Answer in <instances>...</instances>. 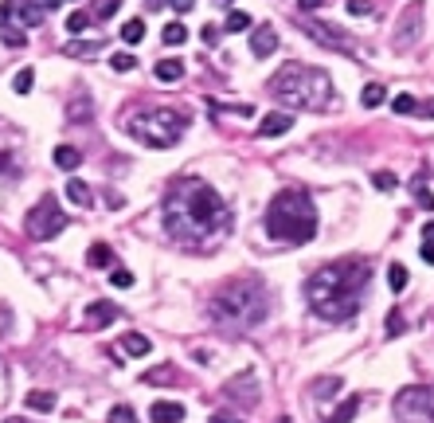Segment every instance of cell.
Masks as SVG:
<instances>
[{
    "label": "cell",
    "mask_w": 434,
    "mask_h": 423,
    "mask_svg": "<svg viewBox=\"0 0 434 423\" xmlns=\"http://www.w3.org/2000/svg\"><path fill=\"white\" fill-rule=\"evenodd\" d=\"M161 224L169 231V239L184 243V247H204V243H211L231 231V208L207 181L180 177L165 193Z\"/></svg>",
    "instance_id": "1"
},
{
    "label": "cell",
    "mask_w": 434,
    "mask_h": 423,
    "mask_svg": "<svg viewBox=\"0 0 434 423\" xmlns=\"http://www.w3.org/2000/svg\"><path fill=\"white\" fill-rule=\"evenodd\" d=\"M372 282V266L364 259H333V263L317 266L309 282H305V302L321 322H352L360 314L364 291Z\"/></svg>",
    "instance_id": "2"
},
{
    "label": "cell",
    "mask_w": 434,
    "mask_h": 423,
    "mask_svg": "<svg viewBox=\"0 0 434 423\" xmlns=\"http://www.w3.org/2000/svg\"><path fill=\"white\" fill-rule=\"evenodd\" d=\"M207 314L211 322L231 333H247V329L262 326L266 314H270V294L258 278H231L223 282L216 294H211V302H207Z\"/></svg>",
    "instance_id": "3"
},
{
    "label": "cell",
    "mask_w": 434,
    "mask_h": 423,
    "mask_svg": "<svg viewBox=\"0 0 434 423\" xmlns=\"http://www.w3.org/2000/svg\"><path fill=\"white\" fill-rule=\"evenodd\" d=\"M317 228H321L317 204L302 188H282L266 208V235L274 243H293V247L309 243L317 235Z\"/></svg>",
    "instance_id": "4"
},
{
    "label": "cell",
    "mask_w": 434,
    "mask_h": 423,
    "mask_svg": "<svg viewBox=\"0 0 434 423\" xmlns=\"http://www.w3.org/2000/svg\"><path fill=\"white\" fill-rule=\"evenodd\" d=\"M266 90L286 102L289 110H329L333 106V79L321 67H305V63H286L274 79L266 83Z\"/></svg>",
    "instance_id": "5"
},
{
    "label": "cell",
    "mask_w": 434,
    "mask_h": 423,
    "mask_svg": "<svg viewBox=\"0 0 434 423\" xmlns=\"http://www.w3.org/2000/svg\"><path fill=\"white\" fill-rule=\"evenodd\" d=\"M188 130V114L172 106H145L125 118V133L149 149H172Z\"/></svg>",
    "instance_id": "6"
},
{
    "label": "cell",
    "mask_w": 434,
    "mask_h": 423,
    "mask_svg": "<svg viewBox=\"0 0 434 423\" xmlns=\"http://www.w3.org/2000/svg\"><path fill=\"white\" fill-rule=\"evenodd\" d=\"M67 228V212L59 208V200L55 196H39L36 200V208L28 212V219H24V231L32 235L36 243H48V239H55L59 231Z\"/></svg>",
    "instance_id": "7"
},
{
    "label": "cell",
    "mask_w": 434,
    "mask_h": 423,
    "mask_svg": "<svg viewBox=\"0 0 434 423\" xmlns=\"http://www.w3.org/2000/svg\"><path fill=\"white\" fill-rule=\"evenodd\" d=\"M395 420L399 423H434V384H411L395 396Z\"/></svg>",
    "instance_id": "8"
},
{
    "label": "cell",
    "mask_w": 434,
    "mask_h": 423,
    "mask_svg": "<svg viewBox=\"0 0 434 423\" xmlns=\"http://www.w3.org/2000/svg\"><path fill=\"white\" fill-rule=\"evenodd\" d=\"M419 24H422V4H411L407 12H403V20H399V36H395V48L399 51L419 39Z\"/></svg>",
    "instance_id": "9"
},
{
    "label": "cell",
    "mask_w": 434,
    "mask_h": 423,
    "mask_svg": "<svg viewBox=\"0 0 434 423\" xmlns=\"http://www.w3.org/2000/svg\"><path fill=\"white\" fill-rule=\"evenodd\" d=\"M289 126H293V114H289V110H270V114L258 121V137H282V133H289Z\"/></svg>",
    "instance_id": "10"
},
{
    "label": "cell",
    "mask_w": 434,
    "mask_h": 423,
    "mask_svg": "<svg viewBox=\"0 0 434 423\" xmlns=\"http://www.w3.org/2000/svg\"><path fill=\"white\" fill-rule=\"evenodd\" d=\"M278 51V32L274 28H254L251 32V55L254 59H270Z\"/></svg>",
    "instance_id": "11"
},
{
    "label": "cell",
    "mask_w": 434,
    "mask_h": 423,
    "mask_svg": "<svg viewBox=\"0 0 434 423\" xmlns=\"http://www.w3.org/2000/svg\"><path fill=\"white\" fill-rule=\"evenodd\" d=\"M118 317H121V310L114 302H90V306H86V322H90V326H98V329L114 326Z\"/></svg>",
    "instance_id": "12"
},
{
    "label": "cell",
    "mask_w": 434,
    "mask_h": 423,
    "mask_svg": "<svg viewBox=\"0 0 434 423\" xmlns=\"http://www.w3.org/2000/svg\"><path fill=\"white\" fill-rule=\"evenodd\" d=\"M12 20H16L12 28H20V32H24V28H36L39 20H43V8H36L32 0H12Z\"/></svg>",
    "instance_id": "13"
},
{
    "label": "cell",
    "mask_w": 434,
    "mask_h": 423,
    "mask_svg": "<svg viewBox=\"0 0 434 423\" xmlns=\"http://www.w3.org/2000/svg\"><path fill=\"white\" fill-rule=\"evenodd\" d=\"M254 384V373H242V376H235L227 384V396L231 400H239L242 408H251V404H258V392H247V388Z\"/></svg>",
    "instance_id": "14"
},
{
    "label": "cell",
    "mask_w": 434,
    "mask_h": 423,
    "mask_svg": "<svg viewBox=\"0 0 434 423\" xmlns=\"http://www.w3.org/2000/svg\"><path fill=\"white\" fill-rule=\"evenodd\" d=\"M149 415H153V423H180L184 404H176V400H157V404L149 408Z\"/></svg>",
    "instance_id": "15"
},
{
    "label": "cell",
    "mask_w": 434,
    "mask_h": 423,
    "mask_svg": "<svg viewBox=\"0 0 434 423\" xmlns=\"http://www.w3.org/2000/svg\"><path fill=\"white\" fill-rule=\"evenodd\" d=\"M102 51H106V39H71V43H67V55H71V59H94Z\"/></svg>",
    "instance_id": "16"
},
{
    "label": "cell",
    "mask_w": 434,
    "mask_h": 423,
    "mask_svg": "<svg viewBox=\"0 0 434 423\" xmlns=\"http://www.w3.org/2000/svg\"><path fill=\"white\" fill-rule=\"evenodd\" d=\"M356 411H360V396H349V400H340V408H333L329 415H321L317 423H352V420H356Z\"/></svg>",
    "instance_id": "17"
},
{
    "label": "cell",
    "mask_w": 434,
    "mask_h": 423,
    "mask_svg": "<svg viewBox=\"0 0 434 423\" xmlns=\"http://www.w3.org/2000/svg\"><path fill=\"white\" fill-rule=\"evenodd\" d=\"M67 200L79 204V208H90V204H94V193H90V184H86V181L71 177V181H67Z\"/></svg>",
    "instance_id": "18"
},
{
    "label": "cell",
    "mask_w": 434,
    "mask_h": 423,
    "mask_svg": "<svg viewBox=\"0 0 434 423\" xmlns=\"http://www.w3.org/2000/svg\"><path fill=\"white\" fill-rule=\"evenodd\" d=\"M153 75H157V83H180L184 79V63L180 59H161L157 67H153Z\"/></svg>",
    "instance_id": "19"
},
{
    "label": "cell",
    "mask_w": 434,
    "mask_h": 423,
    "mask_svg": "<svg viewBox=\"0 0 434 423\" xmlns=\"http://www.w3.org/2000/svg\"><path fill=\"white\" fill-rule=\"evenodd\" d=\"M118 349H121V353H130V357H145V353L153 349V345H149V337H145V333H125V337L118 341Z\"/></svg>",
    "instance_id": "20"
},
{
    "label": "cell",
    "mask_w": 434,
    "mask_h": 423,
    "mask_svg": "<svg viewBox=\"0 0 434 423\" xmlns=\"http://www.w3.org/2000/svg\"><path fill=\"white\" fill-rule=\"evenodd\" d=\"M86 263L98 266V270H110V266H114V251H110L106 243H94V247L86 251Z\"/></svg>",
    "instance_id": "21"
},
{
    "label": "cell",
    "mask_w": 434,
    "mask_h": 423,
    "mask_svg": "<svg viewBox=\"0 0 434 423\" xmlns=\"http://www.w3.org/2000/svg\"><path fill=\"white\" fill-rule=\"evenodd\" d=\"M118 36H121V43H141V39H145V20H141V16H133V20H125Z\"/></svg>",
    "instance_id": "22"
},
{
    "label": "cell",
    "mask_w": 434,
    "mask_h": 423,
    "mask_svg": "<svg viewBox=\"0 0 434 423\" xmlns=\"http://www.w3.org/2000/svg\"><path fill=\"white\" fill-rule=\"evenodd\" d=\"M55 165H59L63 173H67V169H79V165H83V153H79L74 146H59V149H55Z\"/></svg>",
    "instance_id": "23"
},
{
    "label": "cell",
    "mask_w": 434,
    "mask_h": 423,
    "mask_svg": "<svg viewBox=\"0 0 434 423\" xmlns=\"http://www.w3.org/2000/svg\"><path fill=\"white\" fill-rule=\"evenodd\" d=\"M161 39H165L169 48H180L184 39H188V28H184L180 20H172V24H165V32H161Z\"/></svg>",
    "instance_id": "24"
},
{
    "label": "cell",
    "mask_w": 434,
    "mask_h": 423,
    "mask_svg": "<svg viewBox=\"0 0 434 423\" xmlns=\"http://www.w3.org/2000/svg\"><path fill=\"white\" fill-rule=\"evenodd\" d=\"M24 404L32 411H51V408H55V392H28Z\"/></svg>",
    "instance_id": "25"
},
{
    "label": "cell",
    "mask_w": 434,
    "mask_h": 423,
    "mask_svg": "<svg viewBox=\"0 0 434 423\" xmlns=\"http://www.w3.org/2000/svg\"><path fill=\"white\" fill-rule=\"evenodd\" d=\"M387 286H391L395 294H403V286H407V266H403V263L387 266Z\"/></svg>",
    "instance_id": "26"
},
{
    "label": "cell",
    "mask_w": 434,
    "mask_h": 423,
    "mask_svg": "<svg viewBox=\"0 0 434 423\" xmlns=\"http://www.w3.org/2000/svg\"><path fill=\"white\" fill-rule=\"evenodd\" d=\"M384 98H387L384 86H380V83H368V86H364V95H360V102H364L368 110H375L380 102H384Z\"/></svg>",
    "instance_id": "27"
},
{
    "label": "cell",
    "mask_w": 434,
    "mask_h": 423,
    "mask_svg": "<svg viewBox=\"0 0 434 423\" xmlns=\"http://www.w3.org/2000/svg\"><path fill=\"white\" fill-rule=\"evenodd\" d=\"M86 28H90V12H71V16H67V36H83V32H86Z\"/></svg>",
    "instance_id": "28"
},
{
    "label": "cell",
    "mask_w": 434,
    "mask_h": 423,
    "mask_svg": "<svg viewBox=\"0 0 434 423\" xmlns=\"http://www.w3.org/2000/svg\"><path fill=\"white\" fill-rule=\"evenodd\" d=\"M337 392H340L337 376H325V380H317L313 384V400H329V396H337Z\"/></svg>",
    "instance_id": "29"
},
{
    "label": "cell",
    "mask_w": 434,
    "mask_h": 423,
    "mask_svg": "<svg viewBox=\"0 0 434 423\" xmlns=\"http://www.w3.org/2000/svg\"><path fill=\"white\" fill-rule=\"evenodd\" d=\"M32 83H36V71H32V67H24V71H16L12 90H16V95H28V90H32Z\"/></svg>",
    "instance_id": "30"
},
{
    "label": "cell",
    "mask_w": 434,
    "mask_h": 423,
    "mask_svg": "<svg viewBox=\"0 0 434 423\" xmlns=\"http://www.w3.org/2000/svg\"><path fill=\"white\" fill-rule=\"evenodd\" d=\"M110 423H137V411L130 404H114L110 408Z\"/></svg>",
    "instance_id": "31"
},
{
    "label": "cell",
    "mask_w": 434,
    "mask_h": 423,
    "mask_svg": "<svg viewBox=\"0 0 434 423\" xmlns=\"http://www.w3.org/2000/svg\"><path fill=\"white\" fill-rule=\"evenodd\" d=\"M110 67H114L118 75H125V71H133V67H137V59H133L130 51H118V55H110Z\"/></svg>",
    "instance_id": "32"
},
{
    "label": "cell",
    "mask_w": 434,
    "mask_h": 423,
    "mask_svg": "<svg viewBox=\"0 0 434 423\" xmlns=\"http://www.w3.org/2000/svg\"><path fill=\"white\" fill-rule=\"evenodd\" d=\"M118 8H121V0H94V12H90V16H98V20H110Z\"/></svg>",
    "instance_id": "33"
},
{
    "label": "cell",
    "mask_w": 434,
    "mask_h": 423,
    "mask_svg": "<svg viewBox=\"0 0 434 423\" xmlns=\"http://www.w3.org/2000/svg\"><path fill=\"white\" fill-rule=\"evenodd\" d=\"M247 28H251V16L247 12H231L227 24H223V32H247Z\"/></svg>",
    "instance_id": "34"
},
{
    "label": "cell",
    "mask_w": 434,
    "mask_h": 423,
    "mask_svg": "<svg viewBox=\"0 0 434 423\" xmlns=\"http://www.w3.org/2000/svg\"><path fill=\"white\" fill-rule=\"evenodd\" d=\"M391 110H395V114H415L419 102H415L411 95H395V98H391Z\"/></svg>",
    "instance_id": "35"
},
{
    "label": "cell",
    "mask_w": 434,
    "mask_h": 423,
    "mask_svg": "<svg viewBox=\"0 0 434 423\" xmlns=\"http://www.w3.org/2000/svg\"><path fill=\"white\" fill-rule=\"evenodd\" d=\"M110 286L130 291V286H133V275H130V270H121V266H114V270H110Z\"/></svg>",
    "instance_id": "36"
},
{
    "label": "cell",
    "mask_w": 434,
    "mask_h": 423,
    "mask_svg": "<svg viewBox=\"0 0 434 423\" xmlns=\"http://www.w3.org/2000/svg\"><path fill=\"white\" fill-rule=\"evenodd\" d=\"M415 200H419V208H426V212H434V193L426 188V184H415Z\"/></svg>",
    "instance_id": "37"
},
{
    "label": "cell",
    "mask_w": 434,
    "mask_h": 423,
    "mask_svg": "<svg viewBox=\"0 0 434 423\" xmlns=\"http://www.w3.org/2000/svg\"><path fill=\"white\" fill-rule=\"evenodd\" d=\"M372 184L380 193H391V188H395V173H372Z\"/></svg>",
    "instance_id": "38"
},
{
    "label": "cell",
    "mask_w": 434,
    "mask_h": 423,
    "mask_svg": "<svg viewBox=\"0 0 434 423\" xmlns=\"http://www.w3.org/2000/svg\"><path fill=\"white\" fill-rule=\"evenodd\" d=\"M86 118H90V102H86V98H79V102L71 106V121H86Z\"/></svg>",
    "instance_id": "39"
},
{
    "label": "cell",
    "mask_w": 434,
    "mask_h": 423,
    "mask_svg": "<svg viewBox=\"0 0 434 423\" xmlns=\"http://www.w3.org/2000/svg\"><path fill=\"white\" fill-rule=\"evenodd\" d=\"M349 12H356V16H368V12H372V0H349Z\"/></svg>",
    "instance_id": "40"
},
{
    "label": "cell",
    "mask_w": 434,
    "mask_h": 423,
    "mask_svg": "<svg viewBox=\"0 0 434 423\" xmlns=\"http://www.w3.org/2000/svg\"><path fill=\"white\" fill-rule=\"evenodd\" d=\"M399 333H403V317L391 314V317H387V337H399Z\"/></svg>",
    "instance_id": "41"
},
{
    "label": "cell",
    "mask_w": 434,
    "mask_h": 423,
    "mask_svg": "<svg viewBox=\"0 0 434 423\" xmlns=\"http://www.w3.org/2000/svg\"><path fill=\"white\" fill-rule=\"evenodd\" d=\"M169 4H172V12H192L196 0H169Z\"/></svg>",
    "instance_id": "42"
},
{
    "label": "cell",
    "mask_w": 434,
    "mask_h": 423,
    "mask_svg": "<svg viewBox=\"0 0 434 423\" xmlns=\"http://www.w3.org/2000/svg\"><path fill=\"white\" fill-rule=\"evenodd\" d=\"M219 39V28L216 24H204V43H216Z\"/></svg>",
    "instance_id": "43"
},
{
    "label": "cell",
    "mask_w": 434,
    "mask_h": 423,
    "mask_svg": "<svg viewBox=\"0 0 434 423\" xmlns=\"http://www.w3.org/2000/svg\"><path fill=\"white\" fill-rule=\"evenodd\" d=\"M419 251H422V263H431V266H434V243H422Z\"/></svg>",
    "instance_id": "44"
},
{
    "label": "cell",
    "mask_w": 434,
    "mask_h": 423,
    "mask_svg": "<svg viewBox=\"0 0 434 423\" xmlns=\"http://www.w3.org/2000/svg\"><path fill=\"white\" fill-rule=\"evenodd\" d=\"M422 243H434V219H426V224H422Z\"/></svg>",
    "instance_id": "45"
},
{
    "label": "cell",
    "mask_w": 434,
    "mask_h": 423,
    "mask_svg": "<svg viewBox=\"0 0 434 423\" xmlns=\"http://www.w3.org/2000/svg\"><path fill=\"white\" fill-rule=\"evenodd\" d=\"M298 4H302V12H313V8H321V4H325V0H298Z\"/></svg>",
    "instance_id": "46"
},
{
    "label": "cell",
    "mask_w": 434,
    "mask_h": 423,
    "mask_svg": "<svg viewBox=\"0 0 434 423\" xmlns=\"http://www.w3.org/2000/svg\"><path fill=\"white\" fill-rule=\"evenodd\" d=\"M207 423H235V415H227V411H216Z\"/></svg>",
    "instance_id": "47"
},
{
    "label": "cell",
    "mask_w": 434,
    "mask_h": 423,
    "mask_svg": "<svg viewBox=\"0 0 434 423\" xmlns=\"http://www.w3.org/2000/svg\"><path fill=\"white\" fill-rule=\"evenodd\" d=\"M415 114H426V118H434V102H422V106L415 110Z\"/></svg>",
    "instance_id": "48"
},
{
    "label": "cell",
    "mask_w": 434,
    "mask_h": 423,
    "mask_svg": "<svg viewBox=\"0 0 434 423\" xmlns=\"http://www.w3.org/2000/svg\"><path fill=\"white\" fill-rule=\"evenodd\" d=\"M43 4H48V8H55V4H59V0H43Z\"/></svg>",
    "instance_id": "49"
},
{
    "label": "cell",
    "mask_w": 434,
    "mask_h": 423,
    "mask_svg": "<svg viewBox=\"0 0 434 423\" xmlns=\"http://www.w3.org/2000/svg\"><path fill=\"white\" fill-rule=\"evenodd\" d=\"M8 423H32V420H8Z\"/></svg>",
    "instance_id": "50"
},
{
    "label": "cell",
    "mask_w": 434,
    "mask_h": 423,
    "mask_svg": "<svg viewBox=\"0 0 434 423\" xmlns=\"http://www.w3.org/2000/svg\"><path fill=\"white\" fill-rule=\"evenodd\" d=\"M216 4H231V0H216Z\"/></svg>",
    "instance_id": "51"
}]
</instances>
